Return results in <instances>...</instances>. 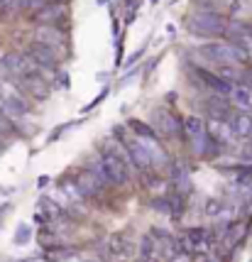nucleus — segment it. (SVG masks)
Listing matches in <instances>:
<instances>
[{"label":"nucleus","mask_w":252,"mask_h":262,"mask_svg":"<svg viewBox=\"0 0 252 262\" xmlns=\"http://www.w3.org/2000/svg\"><path fill=\"white\" fill-rule=\"evenodd\" d=\"M198 52L218 67H238L250 59V52L245 47L233 45V42H211V45H203Z\"/></svg>","instance_id":"1"},{"label":"nucleus","mask_w":252,"mask_h":262,"mask_svg":"<svg viewBox=\"0 0 252 262\" xmlns=\"http://www.w3.org/2000/svg\"><path fill=\"white\" fill-rule=\"evenodd\" d=\"M186 27L194 34H198V37H220V34L228 32L225 17L216 10H196L194 15L189 17Z\"/></svg>","instance_id":"2"},{"label":"nucleus","mask_w":252,"mask_h":262,"mask_svg":"<svg viewBox=\"0 0 252 262\" xmlns=\"http://www.w3.org/2000/svg\"><path fill=\"white\" fill-rule=\"evenodd\" d=\"M101 162H103L105 171H108L110 184H127V179H130V169H127V160L120 155V152H115V149H105L103 157H101Z\"/></svg>","instance_id":"3"},{"label":"nucleus","mask_w":252,"mask_h":262,"mask_svg":"<svg viewBox=\"0 0 252 262\" xmlns=\"http://www.w3.org/2000/svg\"><path fill=\"white\" fill-rule=\"evenodd\" d=\"M25 54L32 59L39 69L54 71V69L59 67V52L57 49H52V47L42 45V42H32V45L27 47V52H25Z\"/></svg>","instance_id":"4"},{"label":"nucleus","mask_w":252,"mask_h":262,"mask_svg":"<svg viewBox=\"0 0 252 262\" xmlns=\"http://www.w3.org/2000/svg\"><path fill=\"white\" fill-rule=\"evenodd\" d=\"M3 69H5L10 76H17V79H25V76L39 71V67H37L27 54H5V57H3Z\"/></svg>","instance_id":"5"},{"label":"nucleus","mask_w":252,"mask_h":262,"mask_svg":"<svg viewBox=\"0 0 252 262\" xmlns=\"http://www.w3.org/2000/svg\"><path fill=\"white\" fill-rule=\"evenodd\" d=\"M123 147L127 152V160H132V164L140 169H149L154 164V157L145 140H123Z\"/></svg>","instance_id":"6"},{"label":"nucleus","mask_w":252,"mask_h":262,"mask_svg":"<svg viewBox=\"0 0 252 262\" xmlns=\"http://www.w3.org/2000/svg\"><path fill=\"white\" fill-rule=\"evenodd\" d=\"M64 15H66V3H47L44 8L32 12L37 25H57Z\"/></svg>","instance_id":"7"},{"label":"nucleus","mask_w":252,"mask_h":262,"mask_svg":"<svg viewBox=\"0 0 252 262\" xmlns=\"http://www.w3.org/2000/svg\"><path fill=\"white\" fill-rule=\"evenodd\" d=\"M35 42H42V45L47 47H52V49H61L64 47V32L61 30H57L54 25H37V30H35Z\"/></svg>","instance_id":"8"},{"label":"nucleus","mask_w":252,"mask_h":262,"mask_svg":"<svg viewBox=\"0 0 252 262\" xmlns=\"http://www.w3.org/2000/svg\"><path fill=\"white\" fill-rule=\"evenodd\" d=\"M196 74L203 79L206 86H211V89L216 93H220V96H233V91H235V83L225 81L220 74H213V71H208V69H196Z\"/></svg>","instance_id":"9"},{"label":"nucleus","mask_w":252,"mask_h":262,"mask_svg":"<svg viewBox=\"0 0 252 262\" xmlns=\"http://www.w3.org/2000/svg\"><path fill=\"white\" fill-rule=\"evenodd\" d=\"M17 86L27 91L30 96H35V98H47L49 96V89H47V81L42 79V74L37 71V74H30V76H25V79L17 81Z\"/></svg>","instance_id":"10"},{"label":"nucleus","mask_w":252,"mask_h":262,"mask_svg":"<svg viewBox=\"0 0 252 262\" xmlns=\"http://www.w3.org/2000/svg\"><path fill=\"white\" fill-rule=\"evenodd\" d=\"M206 111L213 120H220V123H228L230 115H233V111H230V101L225 98V96H213V98H208Z\"/></svg>","instance_id":"11"},{"label":"nucleus","mask_w":252,"mask_h":262,"mask_svg":"<svg viewBox=\"0 0 252 262\" xmlns=\"http://www.w3.org/2000/svg\"><path fill=\"white\" fill-rule=\"evenodd\" d=\"M74 182H76V186H79V191L83 194V199H86V196H98V194H101V189L105 186V184L101 182V179H98L91 169L81 171L79 179H74Z\"/></svg>","instance_id":"12"},{"label":"nucleus","mask_w":252,"mask_h":262,"mask_svg":"<svg viewBox=\"0 0 252 262\" xmlns=\"http://www.w3.org/2000/svg\"><path fill=\"white\" fill-rule=\"evenodd\" d=\"M228 125L235 137H252V115L247 113V111L233 113L228 120Z\"/></svg>","instance_id":"13"},{"label":"nucleus","mask_w":252,"mask_h":262,"mask_svg":"<svg viewBox=\"0 0 252 262\" xmlns=\"http://www.w3.org/2000/svg\"><path fill=\"white\" fill-rule=\"evenodd\" d=\"M0 105H3V111L8 115H25L30 111V105L25 101L22 96H17V93H12V96H0Z\"/></svg>","instance_id":"14"},{"label":"nucleus","mask_w":252,"mask_h":262,"mask_svg":"<svg viewBox=\"0 0 252 262\" xmlns=\"http://www.w3.org/2000/svg\"><path fill=\"white\" fill-rule=\"evenodd\" d=\"M105 250L110 252V255H115V257H127L132 248H130V240H127L125 235L115 233V235H110V238H108V243H105Z\"/></svg>","instance_id":"15"},{"label":"nucleus","mask_w":252,"mask_h":262,"mask_svg":"<svg viewBox=\"0 0 252 262\" xmlns=\"http://www.w3.org/2000/svg\"><path fill=\"white\" fill-rule=\"evenodd\" d=\"M184 133H186V137L196 140V137L206 135L208 127H206V123H203L201 118H196V115H189V118H184Z\"/></svg>","instance_id":"16"},{"label":"nucleus","mask_w":252,"mask_h":262,"mask_svg":"<svg viewBox=\"0 0 252 262\" xmlns=\"http://www.w3.org/2000/svg\"><path fill=\"white\" fill-rule=\"evenodd\" d=\"M230 98L238 103V108H240V111H250L252 108V91L245 86V83H242V86H235V91H233Z\"/></svg>","instance_id":"17"},{"label":"nucleus","mask_w":252,"mask_h":262,"mask_svg":"<svg viewBox=\"0 0 252 262\" xmlns=\"http://www.w3.org/2000/svg\"><path fill=\"white\" fill-rule=\"evenodd\" d=\"M157 257V240L152 233L142 235V243H140V260H154Z\"/></svg>","instance_id":"18"},{"label":"nucleus","mask_w":252,"mask_h":262,"mask_svg":"<svg viewBox=\"0 0 252 262\" xmlns=\"http://www.w3.org/2000/svg\"><path fill=\"white\" fill-rule=\"evenodd\" d=\"M130 127L138 133L140 137H145V140H157V130H152L147 123H140V120H130Z\"/></svg>","instance_id":"19"},{"label":"nucleus","mask_w":252,"mask_h":262,"mask_svg":"<svg viewBox=\"0 0 252 262\" xmlns=\"http://www.w3.org/2000/svg\"><path fill=\"white\" fill-rule=\"evenodd\" d=\"M39 211H44V216L49 218V221H52L54 216H59V213H61V208H59V206L54 204L52 199H42V201H39Z\"/></svg>","instance_id":"20"},{"label":"nucleus","mask_w":252,"mask_h":262,"mask_svg":"<svg viewBox=\"0 0 252 262\" xmlns=\"http://www.w3.org/2000/svg\"><path fill=\"white\" fill-rule=\"evenodd\" d=\"M223 208H225V204H223V199H208L206 201V208H203V211H206V216H220V213H223Z\"/></svg>","instance_id":"21"},{"label":"nucleus","mask_w":252,"mask_h":262,"mask_svg":"<svg viewBox=\"0 0 252 262\" xmlns=\"http://www.w3.org/2000/svg\"><path fill=\"white\" fill-rule=\"evenodd\" d=\"M15 133V123H12V118L3 108H0V135H10Z\"/></svg>","instance_id":"22"},{"label":"nucleus","mask_w":252,"mask_h":262,"mask_svg":"<svg viewBox=\"0 0 252 262\" xmlns=\"http://www.w3.org/2000/svg\"><path fill=\"white\" fill-rule=\"evenodd\" d=\"M32 238V228L30 226H17L15 230V245H25V243H30Z\"/></svg>","instance_id":"23"},{"label":"nucleus","mask_w":252,"mask_h":262,"mask_svg":"<svg viewBox=\"0 0 252 262\" xmlns=\"http://www.w3.org/2000/svg\"><path fill=\"white\" fill-rule=\"evenodd\" d=\"M47 3H52V0H22V8L25 10H39V8H44Z\"/></svg>","instance_id":"24"},{"label":"nucleus","mask_w":252,"mask_h":262,"mask_svg":"<svg viewBox=\"0 0 252 262\" xmlns=\"http://www.w3.org/2000/svg\"><path fill=\"white\" fill-rule=\"evenodd\" d=\"M0 8L5 12H12V10H17V8H22V0H0Z\"/></svg>","instance_id":"25"},{"label":"nucleus","mask_w":252,"mask_h":262,"mask_svg":"<svg viewBox=\"0 0 252 262\" xmlns=\"http://www.w3.org/2000/svg\"><path fill=\"white\" fill-rule=\"evenodd\" d=\"M169 262H194V260H191V255H184V252H176V255H174V257H172Z\"/></svg>","instance_id":"26"},{"label":"nucleus","mask_w":252,"mask_h":262,"mask_svg":"<svg viewBox=\"0 0 252 262\" xmlns=\"http://www.w3.org/2000/svg\"><path fill=\"white\" fill-rule=\"evenodd\" d=\"M105 96H108V89H105V91L101 93V96H96V101H93L91 105H86V111H91V108H96V105H98L101 101H105Z\"/></svg>","instance_id":"27"},{"label":"nucleus","mask_w":252,"mask_h":262,"mask_svg":"<svg viewBox=\"0 0 252 262\" xmlns=\"http://www.w3.org/2000/svg\"><path fill=\"white\" fill-rule=\"evenodd\" d=\"M142 52H145V49H138V52H135V54H132V57L127 59V61H125L127 67H132V64H135V61H138V59H140V57H142Z\"/></svg>","instance_id":"28"},{"label":"nucleus","mask_w":252,"mask_h":262,"mask_svg":"<svg viewBox=\"0 0 252 262\" xmlns=\"http://www.w3.org/2000/svg\"><path fill=\"white\" fill-rule=\"evenodd\" d=\"M61 86H64V89H69V76H66V74H61Z\"/></svg>","instance_id":"29"},{"label":"nucleus","mask_w":252,"mask_h":262,"mask_svg":"<svg viewBox=\"0 0 252 262\" xmlns=\"http://www.w3.org/2000/svg\"><path fill=\"white\" fill-rule=\"evenodd\" d=\"M49 184V177H39V182H37V186H47Z\"/></svg>","instance_id":"30"},{"label":"nucleus","mask_w":252,"mask_h":262,"mask_svg":"<svg viewBox=\"0 0 252 262\" xmlns=\"http://www.w3.org/2000/svg\"><path fill=\"white\" fill-rule=\"evenodd\" d=\"M5 211H8V204H5V206H0V216H3Z\"/></svg>","instance_id":"31"},{"label":"nucleus","mask_w":252,"mask_h":262,"mask_svg":"<svg viewBox=\"0 0 252 262\" xmlns=\"http://www.w3.org/2000/svg\"><path fill=\"white\" fill-rule=\"evenodd\" d=\"M96 3H98V5H105V3H110V0H96Z\"/></svg>","instance_id":"32"},{"label":"nucleus","mask_w":252,"mask_h":262,"mask_svg":"<svg viewBox=\"0 0 252 262\" xmlns=\"http://www.w3.org/2000/svg\"><path fill=\"white\" fill-rule=\"evenodd\" d=\"M138 262H154V260H138Z\"/></svg>","instance_id":"33"},{"label":"nucleus","mask_w":252,"mask_h":262,"mask_svg":"<svg viewBox=\"0 0 252 262\" xmlns=\"http://www.w3.org/2000/svg\"><path fill=\"white\" fill-rule=\"evenodd\" d=\"M0 149H3V137H0Z\"/></svg>","instance_id":"34"},{"label":"nucleus","mask_w":252,"mask_h":262,"mask_svg":"<svg viewBox=\"0 0 252 262\" xmlns=\"http://www.w3.org/2000/svg\"><path fill=\"white\" fill-rule=\"evenodd\" d=\"M86 262H93V260H86Z\"/></svg>","instance_id":"35"},{"label":"nucleus","mask_w":252,"mask_h":262,"mask_svg":"<svg viewBox=\"0 0 252 262\" xmlns=\"http://www.w3.org/2000/svg\"><path fill=\"white\" fill-rule=\"evenodd\" d=\"M0 137H3V135H0Z\"/></svg>","instance_id":"36"}]
</instances>
